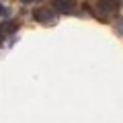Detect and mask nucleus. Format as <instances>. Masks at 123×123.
I'll list each match as a JSON object with an SVG mask.
<instances>
[{
	"label": "nucleus",
	"mask_w": 123,
	"mask_h": 123,
	"mask_svg": "<svg viewBox=\"0 0 123 123\" xmlns=\"http://www.w3.org/2000/svg\"><path fill=\"white\" fill-rule=\"evenodd\" d=\"M121 6V0H98L97 2V17L98 18H109L117 8Z\"/></svg>",
	"instance_id": "obj_1"
},
{
	"label": "nucleus",
	"mask_w": 123,
	"mask_h": 123,
	"mask_svg": "<svg viewBox=\"0 0 123 123\" xmlns=\"http://www.w3.org/2000/svg\"><path fill=\"white\" fill-rule=\"evenodd\" d=\"M33 18H35L37 23H51L53 18H55V14H53L51 8H37L35 12H33Z\"/></svg>",
	"instance_id": "obj_2"
},
{
	"label": "nucleus",
	"mask_w": 123,
	"mask_h": 123,
	"mask_svg": "<svg viewBox=\"0 0 123 123\" xmlns=\"http://www.w3.org/2000/svg\"><path fill=\"white\" fill-rule=\"evenodd\" d=\"M51 4L57 12H72L74 10V2L72 0H51Z\"/></svg>",
	"instance_id": "obj_3"
},
{
	"label": "nucleus",
	"mask_w": 123,
	"mask_h": 123,
	"mask_svg": "<svg viewBox=\"0 0 123 123\" xmlns=\"http://www.w3.org/2000/svg\"><path fill=\"white\" fill-rule=\"evenodd\" d=\"M17 29H18V25H17V23H12V21H6V23H2V25H0V35L4 37L6 33H14Z\"/></svg>",
	"instance_id": "obj_4"
},
{
	"label": "nucleus",
	"mask_w": 123,
	"mask_h": 123,
	"mask_svg": "<svg viewBox=\"0 0 123 123\" xmlns=\"http://www.w3.org/2000/svg\"><path fill=\"white\" fill-rule=\"evenodd\" d=\"M21 2L23 4H29V2H33V0H21Z\"/></svg>",
	"instance_id": "obj_5"
}]
</instances>
